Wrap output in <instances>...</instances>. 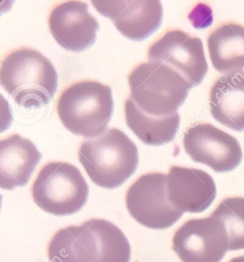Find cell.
Instances as JSON below:
<instances>
[{
    "label": "cell",
    "mask_w": 244,
    "mask_h": 262,
    "mask_svg": "<svg viewBox=\"0 0 244 262\" xmlns=\"http://www.w3.org/2000/svg\"><path fill=\"white\" fill-rule=\"evenodd\" d=\"M0 82L19 106L37 108L49 103L54 97L58 77L45 55L24 47L13 50L2 59Z\"/></svg>",
    "instance_id": "6da1fadb"
},
{
    "label": "cell",
    "mask_w": 244,
    "mask_h": 262,
    "mask_svg": "<svg viewBox=\"0 0 244 262\" xmlns=\"http://www.w3.org/2000/svg\"><path fill=\"white\" fill-rule=\"evenodd\" d=\"M78 159L92 181L101 188L121 186L139 165V151L125 133L112 128L82 141Z\"/></svg>",
    "instance_id": "7a4b0ae2"
},
{
    "label": "cell",
    "mask_w": 244,
    "mask_h": 262,
    "mask_svg": "<svg viewBox=\"0 0 244 262\" xmlns=\"http://www.w3.org/2000/svg\"><path fill=\"white\" fill-rule=\"evenodd\" d=\"M112 89L97 80H80L66 87L56 102L64 127L74 135L95 138L103 135L112 118Z\"/></svg>",
    "instance_id": "3957f363"
},
{
    "label": "cell",
    "mask_w": 244,
    "mask_h": 262,
    "mask_svg": "<svg viewBox=\"0 0 244 262\" xmlns=\"http://www.w3.org/2000/svg\"><path fill=\"white\" fill-rule=\"evenodd\" d=\"M128 83L134 102L154 118L176 114L193 87L178 71L158 61L137 65L128 75Z\"/></svg>",
    "instance_id": "277c9868"
},
{
    "label": "cell",
    "mask_w": 244,
    "mask_h": 262,
    "mask_svg": "<svg viewBox=\"0 0 244 262\" xmlns=\"http://www.w3.org/2000/svg\"><path fill=\"white\" fill-rule=\"evenodd\" d=\"M89 187L81 172L68 162H49L37 173L32 196L38 207L54 215L76 214L86 204Z\"/></svg>",
    "instance_id": "5b68a950"
},
{
    "label": "cell",
    "mask_w": 244,
    "mask_h": 262,
    "mask_svg": "<svg viewBox=\"0 0 244 262\" xmlns=\"http://www.w3.org/2000/svg\"><path fill=\"white\" fill-rule=\"evenodd\" d=\"M125 201L132 219L150 229L171 227L183 214L169 200L167 176L162 172L142 174L127 190Z\"/></svg>",
    "instance_id": "8992f818"
},
{
    "label": "cell",
    "mask_w": 244,
    "mask_h": 262,
    "mask_svg": "<svg viewBox=\"0 0 244 262\" xmlns=\"http://www.w3.org/2000/svg\"><path fill=\"white\" fill-rule=\"evenodd\" d=\"M173 250L182 262H220L229 251V236L224 223L211 214L179 228Z\"/></svg>",
    "instance_id": "52a82bcc"
},
{
    "label": "cell",
    "mask_w": 244,
    "mask_h": 262,
    "mask_svg": "<svg viewBox=\"0 0 244 262\" xmlns=\"http://www.w3.org/2000/svg\"><path fill=\"white\" fill-rule=\"evenodd\" d=\"M148 59L172 67L192 86L201 84L208 72L202 39L179 29L166 31L153 42L148 49Z\"/></svg>",
    "instance_id": "ba28073f"
},
{
    "label": "cell",
    "mask_w": 244,
    "mask_h": 262,
    "mask_svg": "<svg viewBox=\"0 0 244 262\" xmlns=\"http://www.w3.org/2000/svg\"><path fill=\"white\" fill-rule=\"evenodd\" d=\"M183 147L195 162L208 166L215 172H231L242 160L237 138L209 123H197L188 128Z\"/></svg>",
    "instance_id": "9c48e42d"
},
{
    "label": "cell",
    "mask_w": 244,
    "mask_h": 262,
    "mask_svg": "<svg viewBox=\"0 0 244 262\" xmlns=\"http://www.w3.org/2000/svg\"><path fill=\"white\" fill-rule=\"evenodd\" d=\"M50 32L58 45L71 52H81L97 39L99 24L82 1H66L56 5L48 17Z\"/></svg>",
    "instance_id": "30bf717a"
},
{
    "label": "cell",
    "mask_w": 244,
    "mask_h": 262,
    "mask_svg": "<svg viewBox=\"0 0 244 262\" xmlns=\"http://www.w3.org/2000/svg\"><path fill=\"white\" fill-rule=\"evenodd\" d=\"M92 4L132 40L145 39L161 25L163 9L159 0L92 1Z\"/></svg>",
    "instance_id": "8fae6325"
},
{
    "label": "cell",
    "mask_w": 244,
    "mask_h": 262,
    "mask_svg": "<svg viewBox=\"0 0 244 262\" xmlns=\"http://www.w3.org/2000/svg\"><path fill=\"white\" fill-rule=\"evenodd\" d=\"M169 200L183 213H203L216 199V183L199 169L171 166L167 176Z\"/></svg>",
    "instance_id": "7c38bea8"
},
{
    "label": "cell",
    "mask_w": 244,
    "mask_h": 262,
    "mask_svg": "<svg viewBox=\"0 0 244 262\" xmlns=\"http://www.w3.org/2000/svg\"><path fill=\"white\" fill-rule=\"evenodd\" d=\"M41 154L29 139L17 134L0 141V187L13 190L27 184Z\"/></svg>",
    "instance_id": "4fadbf2b"
},
{
    "label": "cell",
    "mask_w": 244,
    "mask_h": 262,
    "mask_svg": "<svg viewBox=\"0 0 244 262\" xmlns=\"http://www.w3.org/2000/svg\"><path fill=\"white\" fill-rule=\"evenodd\" d=\"M211 115L231 130H244V74L216 78L209 94Z\"/></svg>",
    "instance_id": "5bb4252c"
},
{
    "label": "cell",
    "mask_w": 244,
    "mask_h": 262,
    "mask_svg": "<svg viewBox=\"0 0 244 262\" xmlns=\"http://www.w3.org/2000/svg\"><path fill=\"white\" fill-rule=\"evenodd\" d=\"M50 262H99L98 238L89 221L58 230L48 246Z\"/></svg>",
    "instance_id": "9a60e30c"
},
{
    "label": "cell",
    "mask_w": 244,
    "mask_h": 262,
    "mask_svg": "<svg viewBox=\"0 0 244 262\" xmlns=\"http://www.w3.org/2000/svg\"><path fill=\"white\" fill-rule=\"evenodd\" d=\"M214 68L225 75L244 74V26L228 22L213 30L207 38Z\"/></svg>",
    "instance_id": "2e32d148"
},
{
    "label": "cell",
    "mask_w": 244,
    "mask_h": 262,
    "mask_svg": "<svg viewBox=\"0 0 244 262\" xmlns=\"http://www.w3.org/2000/svg\"><path fill=\"white\" fill-rule=\"evenodd\" d=\"M126 123L132 133L147 145L160 146L174 139L181 123L179 113L167 118H154L140 110L131 97L124 104Z\"/></svg>",
    "instance_id": "e0dca14e"
},
{
    "label": "cell",
    "mask_w": 244,
    "mask_h": 262,
    "mask_svg": "<svg viewBox=\"0 0 244 262\" xmlns=\"http://www.w3.org/2000/svg\"><path fill=\"white\" fill-rule=\"evenodd\" d=\"M89 222L98 238L99 262H130V243L117 225L100 219H92Z\"/></svg>",
    "instance_id": "ac0fdd59"
},
{
    "label": "cell",
    "mask_w": 244,
    "mask_h": 262,
    "mask_svg": "<svg viewBox=\"0 0 244 262\" xmlns=\"http://www.w3.org/2000/svg\"><path fill=\"white\" fill-rule=\"evenodd\" d=\"M212 215L224 223L229 236V251L244 249V198L225 199Z\"/></svg>",
    "instance_id": "d6986e66"
},
{
    "label": "cell",
    "mask_w": 244,
    "mask_h": 262,
    "mask_svg": "<svg viewBox=\"0 0 244 262\" xmlns=\"http://www.w3.org/2000/svg\"><path fill=\"white\" fill-rule=\"evenodd\" d=\"M229 262H244V255L234 257V258H232Z\"/></svg>",
    "instance_id": "ffe728a7"
}]
</instances>
